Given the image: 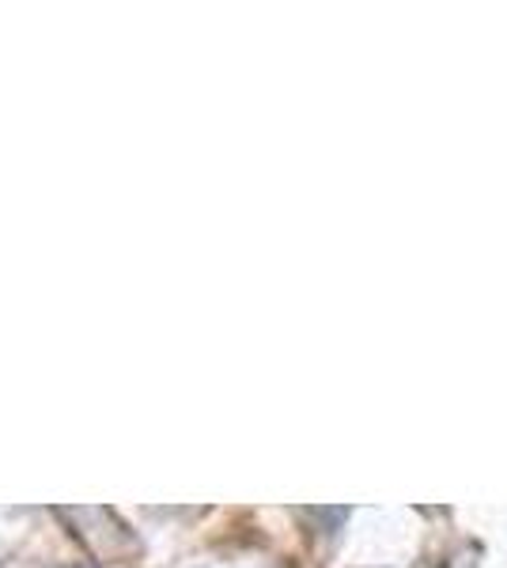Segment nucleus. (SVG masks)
<instances>
[{
  "label": "nucleus",
  "instance_id": "nucleus-1",
  "mask_svg": "<svg viewBox=\"0 0 507 568\" xmlns=\"http://www.w3.org/2000/svg\"><path fill=\"white\" fill-rule=\"evenodd\" d=\"M307 516H311V519H318V524H326L329 530H337V527L348 519V511H345V508H311Z\"/></svg>",
  "mask_w": 507,
  "mask_h": 568
}]
</instances>
